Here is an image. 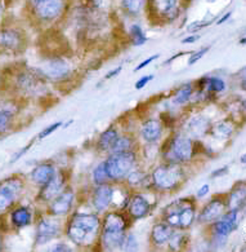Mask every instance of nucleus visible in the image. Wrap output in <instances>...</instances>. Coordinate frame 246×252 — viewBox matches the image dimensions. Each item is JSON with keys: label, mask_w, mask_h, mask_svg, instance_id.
<instances>
[{"label": "nucleus", "mask_w": 246, "mask_h": 252, "mask_svg": "<svg viewBox=\"0 0 246 252\" xmlns=\"http://www.w3.org/2000/svg\"><path fill=\"white\" fill-rule=\"evenodd\" d=\"M185 55H187V52H178L177 55L171 56V57H169V59H167V60H165V61H164V65H165V66H166V65H170L171 63H174L175 60L179 59V57H182V56H185Z\"/></svg>", "instance_id": "obj_47"}, {"label": "nucleus", "mask_w": 246, "mask_h": 252, "mask_svg": "<svg viewBox=\"0 0 246 252\" xmlns=\"http://www.w3.org/2000/svg\"><path fill=\"white\" fill-rule=\"evenodd\" d=\"M113 183H105L94 185L90 190V206L98 215L105 214L111 208L112 203Z\"/></svg>", "instance_id": "obj_15"}, {"label": "nucleus", "mask_w": 246, "mask_h": 252, "mask_svg": "<svg viewBox=\"0 0 246 252\" xmlns=\"http://www.w3.org/2000/svg\"><path fill=\"white\" fill-rule=\"evenodd\" d=\"M129 40L133 47H142L148 42L147 35L144 34L142 26L138 24L130 25L129 28Z\"/></svg>", "instance_id": "obj_33"}, {"label": "nucleus", "mask_w": 246, "mask_h": 252, "mask_svg": "<svg viewBox=\"0 0 246 252\" xmlns=\"http://www.w3.org/2000/svg\"><path fill=\"white\" fill-rule=\"evenodd\" d=\"M196 142L185 132H173L160 146L161 162L186 166L197 153Z\"/></svg>", "instance_id": "obj_3"}, {"label": "nucleus", "mask_w": 246, "mask_h": 252, "mask_svg": "<svg viewBox=\"0 0 246 252\" xmlns=\"http://www.w3.org/2000/svg\"><path fill=\"white\" fill-rule=\"evenodd\" d=\"M26 188V180L22 175H13L0 183V216L13 208Z\"/></svg>", "instance_id": "obj_8"}, {"label": "nucleus", "mask_w": 246, "mask_h": 252, "mask_svg": "<svg viewBox=\"0 0 246 252\" xmlns=\"http://www.w3.org/2000/svg\"><path fill=\"white\" fill-rule=\"evenodd\" d=\"M123 250L124 251H136V250H138L137 237H136L133 233L128 231L127 237H125V241H124Z\"/></svg>", "instance_id": "obj_37"}, {"label": "nucleus", "mask_w": 246, "mask_h": 252, "mask_svg": "<svg viewBox=\"0 0 246 252\" xmlns=\"http://www.w3.org/2000/svg\"><path fill=\"white\" fill-rule=\"evenodd\" d=\"M1 13H3V5L0 3V17H1Z\"/></svg>", "instance_id": "obj_59"}, {"label": "nucleus", "mask_w": 246, "mask_h": 252, "mask_svg": "<svg viewBox=\"0 0 246 252\" xmlns=\"http://www.w3.org/2000/svg\"><path fill=\"white\" fill-rule=\"evenodd\" d=\"M200 38H201L200 35L193 32L192 35H188V36L182 39V44H193V43H196L197 40H200Z\"/></svg>", "instance_id": "obj_44"}, {"label": "nucleus", "mask_w": 246, "mask_h": 252, "mask_svg": "<svg viewBox=\"0 0 246 252\" xmlns=\"http://www.w3.org/2000/svg\"><path fill=\"white\" fill-rule=\"evenodd\" d=\"M36 8V17L43 22H52L61 17L65 11L63 0H48L47 3L41 4Z\"/></svg>", "instance_id": "obj_23"}, {"label": "nucleus", "mask_w": 246, "mask_h": 252, "mask_svg": "<svg viewBox=\"0 0 246 252\" xmlns=\"http://www.w3.org/2000/svg\"><path fill=\"white\" fill-rule=\"evenodd\" d=\"M186 180L185 166L161 162L150 171V190L161 194L175 193L185 185Z\"/></svg>", "instance_id": "obj_2"}, {"label": "nucleus", "mask_w": 246, "mask_h": 252, "mask_svg": "<svg viewBox=\"0 0 246 252\" xmlns=\"http://www.w3.org/2000/svg\"><path fill=\"white\" fill-rule=\"evenodd\" d=\"M154 204L144 193V190H136L130 193L129 200L127 204V214L133 221L140 220V219L147 218L152 212Z\"/></svg>", "instance_id": "obj_14"}, {"label": "nucleus", "mask_w": 246, "mask_h": 252, "mask_svg": "<svg viewBox=\"0 0 246 252\" xmlns=\"http://www.w3.org/2000/svg\"><path fill=\"white\" fill-rule=\"evenodd\" d=\"M246 203V181H237L227 194V208L239 210Z\"/></svg>", "instance_id": "obj_27"}, {"label": "nucleus", "mask_w": 246, "mask_h": 252, "mask_svg": "<svg viewBox=\"0 0 246 252\" xmlns=\"http://www.w3.org/2000/svg\"><path fill=\"white\" fill-rule=\"evenodd\" d=\"M224 90H226V83H224V80L223 79L216 78V76L206 78L205 91H208V92H214V94H219V92H223Z\"/></svg>", "instance_id": "obj_35"}, {"label": "nucleus", "mask_w": 246, "mask_h": 252, "mask_svg": "<svg viewBox=\"0 0 246 252\" xmlns=\"http://www.w3.org/2000/svg\"><path fill=\"white\" fill-rule=\"evenodd\" d=\"M240 162L243 163V164H246V153L241 156V158H240Z\"/></svg>", "instance_id": "obj_55"}, {"label": "nucleus", "mask_w": 246, "mask_h": 252, "mask_svg": "<svg viewBox=\"0 0 246 252\" xmlns=\"http://www.w3.org/2000/svg\"><path fill=\"white\" fill-rule=\"evenodd\" d=\"M228 171H229V168L227 166H224V167H222V168H218V169H216V171H214V172H212L210 173V177H212V179H217V177H222V176H226L227 173H228Z\"/></svg>", "instance_id": "obj_43"}, {"label": "nucleus", "mask_w": 246, "mask_h": 252, "mask_svg": "<svg viewBox=\"0 0 246 252\" xmlns=\"http://www.w3.org/2000/svg\"><path fill=\"white\" fill-rule=\"evenodd\" d=\"M103 162L109 181L123 183L128 173L139 163V150L109 153Z\"/></svg>", "instance_id": "obj_5"}, {"label": "nucleus", "mask_w": 246, "mask_h": 252, "mask_svg": "<svg viewBox=\"0 0 246 252\" xmlns=\"http://www.w3.org/2000/svg\"><path fill=\"white\" fill-rule=\"evenodd\" d=\"M139 144H138V138L129 132H123L120 133L117 137L112 150L109 153L116 152H128V150H139Z\"/></svg>", "instance_id": "obj_29"}, {"label": "nucleus", "mask_w": 246, "mask_h": 252, "mask_svg": "<svg viewBox=\"0 0 246 252\" xmlns=\"http://www.w3.org/2000/svg\"><path fill=\"white\" fill-rule=\"evenodd\" d=\"M58 169L59 168H57V166L51 160L38 163L30 172L31 183H34L39 188L43 187L44 184L48 183L49 180L55 176V173L58 172Z\"/></svg>", "instance_id": "obj_24"}, {"label": "nucleus", "mask_w": 246, "mask_h": 252, "mask_svg": "<svg viewBox=\"0 0 246 252\" xmlns=\"http://www.w3.org/2000/svg\"><path fill=\"white\" fill-rule=\"evenodd\" d=\"M164 122L158 118H150L140 125L139 137L144 141V144H159L163 135H164Z\"/></svg>", "instance_id": "obj_18"}, {"label": "nucleus", "mask_w": 246, "mask_h": 252, "mask_svg": "<svg viewBox=\"0 0 246 252\" xmlns=\"http://www.w3.org/2000/svg\"><path fill=\"white\" fill-rule=\"evenodd\" d=\"M70 247L66 243H58V245L55 246V249H53V251L55 252H62V251H70Z\"/></svg>", "instance_id": "obj_48"}, {"label": "nucleus", "mask_w": 246, "mask_h": 252, "mask_svg": "<svg viewBox=\"0 0 246 252\" xmlns=\"http://www.w3.org/2000/svg\"><path fill=\"white\" fill-rule=\"evenodd\" d=\"M20 111L21 105L17 98L0 100V135H5L13 129Z\"/></svg>", "instance_id": "obj_17"}, {"label": "nucleus", "mask_w": 246, "mask_h": 252, "mask_svg": "<svg viewBox=\"0 0 246 252\" xmlns=\"http://www.w3.org/2000/svg\"><path fill=\"white\" fill-rule=\"evenodd\" d=\"M92 180L94 185H99V184L109 183V176L106 173V168H105V162H99L94 169L92 171Z\"/></svg>", "instance_id": "obj_34"}, {"label": "nucleus", "mask_w": 246, "mask_h": 252, "mask_svg": "<svg viewBox=\"0 0 246 252\" xmlns=\"http://www.w3.org/2000/svg\"><path fill=\"white\" fill-rule=\"evenodd\" d=\"M4 83H5V79H4L3 74H1V71H0V90L4 87Z\"/></svg>", "instance_id": "obj_53"}, {"label": "nucleus", "mask_w": 246, "mask_h": 252, "mask_svg": "<svg viewBox=\"0 0 246 252\" xmlns=\"http://www.w3.org/2000/svg\"><path fill=\"white\" fill-rule=\"evenodd\" d=\"M133 220L127 211L111 210L101 215V231L99 233H128Z\"/></svg>", "instance_id": "obj_11"}, {"label": "nucleus", "mask_w": 246, "mask_h": 252, "mask_svg": "<svg viewBox=\"0 0 246 252\" xmlns=\"http://www.w3.org/2000/svg\"><path fill=\"white\" fill-rule=\"evenodd\" d=\"M34 142H35L34 140H31V141L28 142L27 145L24 146V148L20 149V150H18V152L14 153L13 157H12V158H10V164H13V163H16V162H17V160H20V159L22 158V157H24L25 154H26V153L28 152V150H30L31 146L34 145Z\"/></svg>", "instance_id": "obj_40"}, {"label": "nucleus", "mask_w": 246, "mask_h": 252, "mask_svg": "<svg viewBox=\"0 0 246 252\" xmlns=\"http://www.w3.org/2000/svg\"><path fill=\"white\" fill-rule=\"evenodd\" d=\"M89 1L92 3V5L94 8H99L103 4V0H89Z\"/></svg>", "instance_id": "obj_50"}, {"label": "nucleus", "mask_w": 246, "mask_h": 252, "mask_svg": "<svg viewBox=\"0 0 246 252\" xmlns=\"http://www.w3.org/2000/svg\"><path fill=\"white\" fill-rule=\"evenodd\" d=\"M209 49H210V47H204V48L198 49V51H196V52H192L191 56H190V59H188V63H187L188 66L195 65L197 61H200V60H201L202 57L209 52Z\"/></svg>", "instance_id": "obj_39"}, {"label": "nucleus", "mask_w": 246, "mask_h": 252, "mask_svg": "<svg viewBox=\"0 0 246 252\" xmlns=\"http://www.w3.org/2000/svg\"><path fill=\"white\" fill-rule=\"evenodd\" d=\"M175 229H173L164 220L159 219L155 221L150 231V245L154 250H163L167 246V242L173 235Z\"/></svg>", "instance_id": "obj_19"}, {"label": "nucleus", "mask_w": 246, "mask_h": 252, "mask_svg": "<svg viewBox=\"0 0 246 252\" xmlns=\"http://www.w3.org/2000/svg\"><path fill=\"white\" fill-rule=\"evenodd\" d=\"M212 24L213 20H210V21H193L187 26V32L193 34V32H200V30H202V29L208 28V26H210Z\"/></svg>", "instance_id": "obj_38"}, {"label": "nucleus", "mask_w": 246, "mask_h": 252, "mask_svg": "<svg viewBox=\"0 0 246 252\" xmlns=\"http://www.w3.org/2000/svg\"><path fill=\"white\" fill-rule=\"evenodd\" d=\"M26 47V38L24 32L13 28L0 29V53L17 55Z\"/></svg>", "instance_id": "obj_13"}, {"label": "nucleus", "mask_w": 246, "mask_h": 252, "mask_svg": "<svg viewBox=\"0 0 246 252\" xmlns=\"http://www.w3.org/2000/svg\"><path fill=\"white\" fill-rule=\"evenodd\" d=\"M155 75L154 74H148V75H143L142 78H139V79L136 82V84H134V88L136 90H143L144 87L147 86L148 83H150L151 80L154 79Z\"/></svg>", "instance_id": "obj_41"}, {"label": "nucleus", "mask_w": 246, "mask_h": 252, "mask_svg": "<svg viewBox=\"0 0 246 252\" xmlns=\"http://www.w3.org/2000/svg\"><path fill=\"white\" fill-rule=\"evenodd\" d=\"M196 216H197V206L195 198L188 197L187 202L178 215V229L187 231L195 222Z\"/></svg>", "instance_id": "obj_25"}, {"label": "nucleus", "mask_w": 246, "mask_h": 252, "mask_svg": "<svg viewBox=\"0 0 246 252\" xmlns=\"http://www.w3.org/2000/svg\"><path fill=\"white\" fill-rule=\"evenodd\" d=\"M240 87H241V90L246 91V78H244V79L241 80V84H240Z\"/></svg>", "instance_id": "obj_54"}, {"label": "nucleus", "mask_w": 246, "mask_h": 252, "mask_svg": "<svg viewBox=\"0 0 246 252\" xmlns=\"http://www.w3.org/2000/svg\"><path fill=\"white\" fill-rule=\"evenodd\" d=\"M210 127H212V123L208 118L201 114H197L191 117L186 122L185 133L190 136L192 140H198L202 136L208 135Z\"/></svg>", "instance_id": "obj_21"}, {"label": "nucleus", "mask_w": 246, "mask_h": 252, "mask_svg": "<svg viewBox=\"0 0 246 252\" xmlns=\"http://www.w3.org/2000/svg\"><path fill=\"white\" fill-rule=\"evenodd\" d=\"M62 125H63V121H58L55 122V123H53V125H51L49 127L44 128L43 131L39 132V135L36 136V138H38L39 141H41V140H44V138H47L48 136H51L52 133H55V131H58L59 128H62Z\"/></svg>", "instance_id": "obj_36"}, {"label": "nucleus", "mask_w": 246, "mask_h": 252, "mask_svg": "<svg viewBox=\"0 0 246 252\" xmlns=\"http://www.w3.org/2000/svg\"><path fill=\"white\" fill-rule=\"evenodd\" d=\"M150 22L155 26L174 24L185 9V0H146L144 5Z\"/></svg>", "instance_id": "obj_4"}, {"label": "nucleus", "mask_w": 246, "mask_h": 252, "mask_svg": "<svg viewBox=\"0 0 246 252\" xmlns=\"http://www.w3.org/2000/svg\"><path fill=\"white\" fill-rule=\"evenodd\" d=\"M121 71H123V66H121V65L117 66V67H115V69L109 70V73H107L106 75H105V80L112 79V78H115V76L119 75V74L121 73Z\"/></svg>", "instance_id": "obj_45"}, {"label": "nucleus", "mask_w": 246, "mask_h": 252, "mask_svg": "<svg viewBox=\"0 0 246 252\" xmlns=\"http://www.w3.org/2000/svg\"><path fill=\"white\" fill-rule=\"evenodd\" d=\"M75 200L76 191L74 190L72 185L67 184L65 189L45 206V212H48L53 216H57V218L65 219L70 216L72 211L75 210Z\"/></svg>", "instance_id": "obj_10"}, {"label": "nucleus", "mask_w": 246, "mask_h": 252, "mask_svg": "<svg viewBox=\"0 0 246 252\" xmlns=\"http://www.w3.org/2000/svg\"><path fill=\"white\" fill-rule=\"evenodd\" d=\"M45 79L53 83H65L69 82L74 75V69L67 60L62 57H51L43 61V65L39 67Z\"/></svg>", "instance_id": "obj_9"}, {"label": "nucleus", "mask_w": 246, "mask_h": 252, "mask_svg": "<svg viewBox=\"0 0 246 252\" xmlns=\"http://www.w3.org/2000/svg\"><path fill=\"white\" fill-rule=\"evenodd\" d=\"M32 1H34L35 7H39V5H41V4L47 3L48 0H32Z\"/></svg>", "instance_id": "obj_51"}, {"label": "nucleus", "mask_w": 246, "mask_h": 252, "mask_svg": "<svg viewBox=\"0 0 246 252\" xmlns=\"http://www.w3.org/2000/svg\"><path fill=\"white\" fill-rule=\"evenodd\" d=\"M158 59H160V55H159V53H156V55L150 56L148 59H146V60H144V61H142V63H140L139 65H138L137 67L134 69V73H138V71H140V70H143L144 67H146V66H148V65H150V63H154V61H156V60H158Z\"/></svg>", "instance_id": "obj_42"}, {"label": "nucleus", "mask_w": 246, "mask_h": 252, "mask_svg": "<svg viewBox=\"0 0 246 252\" xmlns=\"http://www.w3.org/2000/svg\"><path fill=\"white\" fill-rule=\"evenodd\" d=\"M209 191H210V187H209V184H205V185H202V187L197 190V193H196V198H197V199H201V198H204L208 195Z\"/></svg>", "instance_id": "obj_46"}, {"label": "nucleus", "mask_w": 246, "mask_h": 252, "mask_svg": "<svg viewBox=\"0 0 246 252\" xmlns=\"http://www.w3.org/2000/svg\"><path fill=\"white\" fill-rule=\"evenodd\" d=\"M209 133L213 137L219 138V140H227L232 136L233 133V125L229 121L218 122L216 125H212Z\"/></svg>", "instance_id": "obj_31"}, {"label": "nucleus", "mask_w": 246, "mask_h": 252, "mask_svg": "<svg viewBox=\"0 0 246 252\" xmlns=\"http://www.w3.org/2000/svg\"><path fill=\"white\" fill-rule=\"evenodd\" d=\"M241 107H243L244 111H246V98L241 100Z\"/></svg>", "instance_id": "obj_56"}, {"label": "nucleus", "mask_w": 246, "mask_h": 252, "mask_svg": "<svg viewBox=\"0 0 246 252\" xmlns=\"http://www.w3.org/2000/svg\"><path fill=\"white\" fill-rule=\"evenodd\" d=\"M237 216H239V210H227L224 214L212 224V233L219 235L228 237L233 230L237 228Z\"/></svg>", "instance_id": "obj_20"}, {"label": "nucleus", "mask_w": 246, "mask_h": 252, "mask_svg": "<svg viewBox=\"0 0 246 252\" xmlns=\"http://www.w3.org/2000/svg\"><path fill=\"white\" fill-rule=\"evenodd\" d=\"M48 80L41 74L39 69L21 70L16 74L13 79V86L18 94L26 97H40L48 90Z\"/></svg>", "instance_id": "obj_6"}, {"label": "nucleus", "mask_w": 246, "mask_h": 252, "mask_svg": "<svg viewBox=\"0 0 246 252\" xmlns=\"http://www.w3.org/2000/svg\"><path fill=\"white\" fill-rule=\"evenodd\" d=\"M231 16H232V12H227L226 14H223L222 17L219 18L218 21H217V25H222V24H224V22L228 21L229 18H231Z\"/></svg>", "instance_id": "obj_49"}, {"label": "nucleus", "mask_w": 246, "mask_h": 252, "mask_svg": "<svg viewBox=\"0 0 246 252\" xmlns=\"http://www.w3.org/2000/svg\"><path fill=\"white\" fill-rule=\"evenodd\" d=\"M101 231V215L97 212L72 211L65 222L63 234L72 245L82 250H90L98 246Z\"/></svg>", "instance_id": "obj_1"}, {"label": "nucleus", "mask_w": 246, "mask_h": 252, "mask_svg": "<svg viewBox=\"0 0 246 252\" xmlns=\"http://www.w3.org/2000/svg\"><path fill=\"white\" fill-rule=\"evenodd\" d=\"M8 214H9L10 225L14 229H24L34 222V211L28 206L16 204L13 208H10Z\"/></svg>", "instance_id": "obj_22"}, {"label": "nucleus", "mask_w": 246, "mask_h": 252, "mask_svg": "<svg viewBox=\"0 0 246 252\" xmlns=\"http://www.w3.org/2000/svg\"><path fill=\"white\" fill-rule=\"evenodd\" d=\"M35 224V246L47 245L53 239L59 238L65 231V222H62L61 218L45 211L36 218Z\"/></svg>", "instance_id": "obj_7"}, {"label": "nucleus", "mask_w": 246, "mask_h": 252, "mask_svg": "<svg viewBox=\"0 0 246 252\" xmlns=\"http://www.w3.org/2000/svg\"><path fill=\"white\" fill-rule=\"evenodd\" d=\"M70 173L65 169H58V172L55 173V176L49 180L48 183L44 184L43 187H40L38 191V197L36 200L39 203L47 204L51 202L52 199H55L62 190L65 189V187L69 184Z\"/></svg>", "instance_id": "obj_12"}, {"label": "nucleus", "mask_w": 246, "mask_h": 252, "mask_svg": "<svg viewBox=\"0 0 246 252\" xmlns=\"http://www.w3.org/2000/svg\"><path fill=\"white\" fill-rule=\"evenodd\" d=\"M188 242H190V237L186 233V230L175 229L173 235H171L169 242H167L166 247L170 251H181V250H185L186 246L188 245Z\"/></svg>", "instance_id": "obj_32"}, {"label": "nucleus", "mask_w": 246, "mask_h": 252, "mask_svg": "<svg viewBox=\"0 0 246 252\" xmlns=\"http://www.w3.org/2000/svg\"><path fill=\"white\" fill-rule=\"evenodd\" d=\"M240 44L246 45V36H245V38H243V39H240Z\"/></svg>", "instance_id": "obj_58"}, {"label": "nucleus", "mask_w": 246, "mask_h": 252, "mask_svg": "<svg viewBox=\"0 0 246 252\" xmlns=\"http://www.w3.org/2000/svg\"><path fill=\"white\" fill-rule=\"evenodd\" d=\"M227 210V194H219L209 200L198 212L196 219L198 224H210L220 218Z\"/></svg>", "instance_id": "obj_16"}, {"label": "nucleus", "mask_w": 246, "mask_h": 252, "mask_svg": "<svg viewBox=\"0 0 246 252\" xmlns=\"http://www.w3.org/2000/svg\"><path fill=\"white\" fill-rule=\"evenodd\" d=\"M74 123V119H70L69 122H63V125H62V128H69L70 126Z\"/></svg>", "instance_id": "obj_52"}, {"label": "nucleus", "mask_w": 246, "mask_h": 252, "mask_svg": "<svg viewBox=\"0 0 246 252\" xmlns=\"http://www.w3.org/2000/svg\"><path fill=\"white\" fill-rule=\"evenodd\" d=\"M195 92V84L193 83H185L181 87H178L175 90L171 102L178 106H183V105L188 104L192 98V94Z\"/></svg>", "instance_id": "obj_30"}, {"label": "nucleus", "mask_w": 246, "mask_h": 252, "mask_svg": "<svg viewBox=\"0 0 246 252\" xmlns=\"http://www.w3.org/2000/svg\"><path fill=\"white\" fill-rule=\"evenodd\" d=\"M3 245H4V241H3V237L0 235V251L3 250Z\"/></svg>", "instance_id": "obj_57"}, {"label": "nucleus", "mask_w": 246, "mask_h": 252, "mask_svg": "<svg viewBox=\"0 0 246 252\" xmlns=\"http://www.w3.org/2000/svg\"><path fill=\"white\" fill-rule=\"evenodd\" d=\"M120 132L117 131V128L115 127H109L107 129L101 133L97 138L96 142V149L98 153L102 154H109L112 150L115 142H116L117 137H119Z\"/></svg>", "instance_id": "obj_28"}, {"label": "nucleus", "mask_w": 246, "mask_h": 252, "mask_svg": "<svg viewBox=\"0 0 246 252\" xmlns=\"http://www.w3.org/2000/svg\"><path fill=\"white\" fill-rule=\"evenodd\" d=\"M188 197L181 198V199L173 200L170 203H167L163 210H161L160 219L164 220L166 224H169L173 229H178V215L181 212L182 207L187 202Z\"/></svg>", "instance_id": "obj_26"}]
</instances>
